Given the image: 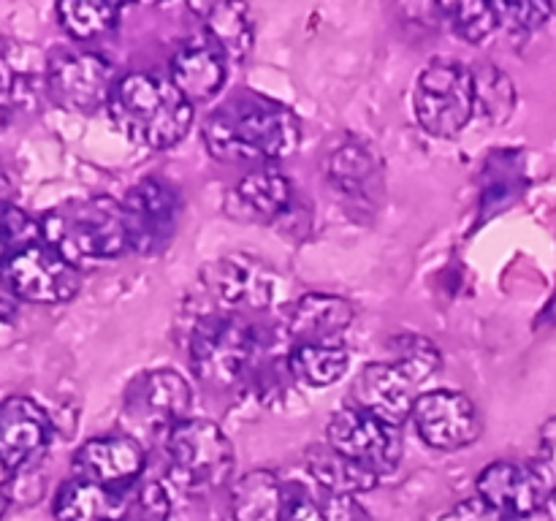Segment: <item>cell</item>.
I'll use <instances>...</instances> for the list:
<instances>
[{
  "label": "cell",
  "instance_id": "25",
  "mask_svg": "<svg viewBox=\"0 0 556 521\" xmlns=\"http://www.w3.org/2000/svg\"><path fill=\"white\" fill-rule=\"evenodd\" d=\"M286 488L269 470H250L231 486V521H280Z\"/></svg>",
  "mask_w": 556,
  "mask_h": 521
},
{
  "label": "cell",
  "instance_id": "29",
  "mask_svg": "<svg viewBox=\"0 0 556 521\" xmlns=\"http://www.w3.org/2000/svg\"><path fill=\"white\" fill-rule=\"evenodd\" d=\"M389 361L416 385L427 383V380L432 378V374H438L440 367H443L440 347L421 334L394 336V340L389 342Z\"/></svg>",
  "mask_w": 556,
  "mask_h": 521
},
{
  "label": "cell",
  "instance_id": "9",
  "mask_svg": "<svg viewBox=\"0 0 556 521\" xmlns=\"http://www.w3.org/2000/svg\"><path fill=\"white\" fill-rule=\"evenodd\" d=\"M476 492L483 503L508 521H532L548 513L552 483L541 467L519 461H492L476 478Z\"/></svg>",
  "mask_w": 556,
  "mask_h": 521
},
{
  "label": "cell",
  "instance_id": "28",
  "mask_svg": "<svg viewBox=\"0 0 556 521\" xmlns=\"http://www.w3.org/2000/svg\"><path fill=\"white\" fill-rule=\"evenodd\" d=\"M476 81V117H483L489 125H503L516 109V87L505 71L497 65L481 63L472 68Z\"/></svg>",
  "mask_w": 556,
  "mask_h": 521
},
{
  "label": "cell",
  "instance_id": "13",
  "mask_svg": "<svg viewBox=\"0 0 556 521\" xmlns=\"http://www.w3.org/2000/svg\"><path fill=\"white\" fill-rule=\"evenodd\" d=\"M204 285L228 313L266 309L275 302L277 275L261 258L228 253L204 266Z\"/></svg>",
  "mask_w": 556,
  "mask_h": 521
},
{
  "label": "cell",
  "instance_id": "16",
  "mask_svg": "<svg viewBox=\"0 0 556 521\" xmlns=\"http://www.w3.org/2000/svg\"><path fill=\"white\" fill-rule=\"evenodd\" d=\"M147 454L130 434H103L81 443L74 454V478L125 492L144 472Z\"/></svg>",
  "mask_w": 556,
  "mask_h": 521
},
{
  "label": "cell",
  "instance_id": "5",
  "mask_svg": "<svg viewBox=\"0 0 556 521\" xmlns=\"http://www.w3.org/2000/svg\"><path fill=\"white\" fill-rule=\"evenodd\" d=\"M166 465L174 486L206 494L226 486L233 472V445L215 421L188 418L166 434Z\"/></svg>",
  "mask_w": 556,
  "mask_h": 521
},
{
  "label": "cell",
  "instance_id": "15",
  "mask_svg": "<svg viewBox=\"0 0 556 521\" xmlns=\"http://www.w3.org/2000/svg\"><path fill=\"white\" fill-rule=\"evenodd\" d=\"M52 418L30 396H5L0 405V459L3 475L30 467L52 443Z\"/></svg>",
  "mask_w": 556,
  "mask_h": 521
},
{
  "label": "cell",
  "instance_id": "31",
  "mask_svg": "<svg viewBox=\"0 0 556 521\" xmlns=\"http://www.w3.org/2000/svg\"><path fill=\"white\" fill-rule=\"evenodd\" d=\"M43 242L41 231V217L27 215L20 206L5 204L3 212V258H11V255L22 253V250L33 247V244Z\"/></svg>",
  "mask_w": 556,
  "mask_h": 521
},
{
  "label": "cell",
  "instance_id": "1",
  "mask_svg": "<svg viewBox=\"0 0 556 521\" xmlns=\"http://www.w3.org/2000/svg\"><path fill=\"white\" fill-rule=\"evenodd\" d=\"M204 144L212 157L228 163H275L299 150L302 123L269 98H233L204 119Z\"/></svg>",
  "mask_w": 556,
  "mask_h": 521
},
{
  "label": "cell",
  "instance_id": "10",
  "mask_svg": "<svg viewBox=\"0 0 556 521\" xmlns=\"http://www.w3.org/2000/svg\"><path fill=\"white\" fill-rule=\"evenodd\" d=\"M123 217L130 250L139 255H157L168 247L177 231L179 193L166 179H141L125 193Z\"/></svg>",
  "mask_w": 556,
  "mask_h": 521
},
{
  "label": "cell",
  "instance_id": "18",
  "mask_svg": "<svg viewBox=\"0 0 556 521\" xmlns=\"http://www.w3.org/2000/svg\"><path fill=\"white\" fill-rule=\"evenodd\" d=\"M168 79L193 106L210 103L223 90L228 76V60L206 36H193L174 49L168 60Z\"/></svg>",
  "mask_w": 556,
  "mask_h": 521
},
{
  "label": "cell",
  "instance_id": "19",
  "mask_svg": "<svg viewBox=\"0 0 556 521\" xmlns=\"http://www.w3.org/2000/svg\"><path fill=\"white\" fill-rule=\"evenodd\" d=\"M356 309L337 293H307L288 315L291 345H345L342 336L353 326Z\"/></svg>",
  "mask_w": 556,
  "mask_h": 521
},
{
  "label": "cell",
  "instance_id": "3",
  "mask_svg": "<svg viewBox=\"0 0 556 521\" xmlns=\"http://www.w3.org/2000/svg\"><path fill=\"white\" fill-rule=\"evenodd\" d=\"M41 231L43 242L76 269L114 260L130 250L123 204L109 195L63 201L41 217Z\"/></svg>",
  "mask_w": 556,
  "mask_h": 521
},
{
  "label": "cell",
  "instance_id": "32",
  "mask_svg": "<svg viewBox=\"0 0 556 521\" xmlns=\"http://www.w3.org/2000/svg\"><path fill=\"white\" fill-rule=\"evenodd\" d=\"M172 497L161 481H147L128 497V521H168Z\"/></svg>",
  "mask_w": 556,
  "mask_h": 521
},
{
  "label": "cell",
  "instance_id": "14",
  "mask_svg": "<svg viewBox=\"0 0 556 521\" xmlns=\"http://www.w3.org/2000/svg\"><path fill=\"white\" fill-rule=\"evenodd\" d=\"M128 416L141 427L168 434L174 427L188 421L193 407V385L177 369H150L128 385Z\"/></svg>",
  "mask_w": 556,
  "mask_h": 521
},
{
  "label": "cell",
  "instance_id": "33",
  "mask_svg": "<svg viewBox=\"0 0 556 521\" xmlns=\"http://www.w3.org/2000/svg\"><path fill=\"white\" fill-rule=\"evenodd\" d=\"M500 25L510 30L514 36H527L535 33L552 20L554 5L552 3H497Z\"/></svg>",
  "mask_w": 556,
  "mask_h": 521
},
{
  "label": "cell",
  "instance_id": "2",
  "mask_svg": "<svg viewBox=\"0 0 556 521\" xmlns=\"http://www.w3.org/2000/svg\"><path fill=\"white\" fill-rule=\"evenodd\" d=\"M193 109L172 79L150 71H134L119 76L106 112L114 128L128 141L147 150H168L188 136Z\"/></svg>",
  "mask_w": 556,
  "mask_h": 521
},
{
  "label": "cell",
  "instance_id": "20",
  "mask_svg": "<svg viewBox=\"0 0 556 521\" xmlns=\"http://www.w3.org/2000/svg\"><path fill=\"white\" fill-rule=\"evenodd\" d=\"M293 201L291 179L280 174L277 168H255V171L244 174L231 190L228 206L237 204L231 215L237 220H258V223H275L288 212Z\"/></svg>",
  "mask_w": 556,
  "mask_h": 521
},
{
  "label": "cell",
  "instance_id": "4",
  "mask_svg": "<svg viewBox=\"0 0 556 521\" xmlns=\"http://www.w3.org/2000/svg\"><path fill=\"white\" fill-rule=\"evenodd\" d=\"M190 367L195 378L215 391L248 383L261 353V334L242 313L204 315L190 331Z\"/></svg>",
  "mask_w": 556,
  "mask_h": 521
},
{
  "label": "cell",
  "instance_id": "12",
  "mask_svg": "<svg viewBox=\"0 0 556 521\" xmlns=\"http://www.w3.org/2000/svg\"><path fill=\"white\" fill-rule=\"evenodd\" d=\"M413 423L418 437L438 450L467 448L483 432V418L476 402L454 389L427 391L418 396Z\"/></svg>",
  "mask_w": 556,
  "mask_h": 521
},
{
  "label": "cell",
  "instance_id": "24",
  "mask_svg": "<svg viewBox=\"0 0 556 521\" xmlns=\"http://www.w3.org/2000/svg\"><path fill=\"white\" fill-rule=\"evenodd\" d=\"M190 11L204 22V36L226 54L228 63H239L253 49V22L248 5L239 3H190Z\"/></svg>",
  "mask_w": 556,
  "mask_h": 521
},
{
  "label": "cell",
  "instance_id": "22",
  "mask_svg": "<svg viewBox=\"0 0 556 521\" xmlns=\"http://www.w3.org/2000/svg\"><path fill=\"white\" fill-rule=\"evenodd\" d=\"M54 521H128V494L71 478L54 497Z\"/></svg>",
  "mask_w": 556,
  "mask_h": 521
},
{
  "label": "cell",
  "instance_id": "6",
  "mask_svg": "<svg viewBox=\"0 0 556 521\" xmlns=\"http://www.w3.org/2000/svg\"><path fill=\"white\" fill-rule=\"evenodd\" d=\"M418 125L434 139H454L476 117L472 68L459 60H432L413 87Z\"/></svg>",
  "mask_w": 556,
  "mask_h": 521
},
{
  "label": "cell",
  "instance_id": "26",
  "mask_svg": "<svg viewBox=\"0 0 556 521\" xmlns=\"http://www.w3.org/2000/svg\"><path fill=\"white\" fill-rule=\"evenodd\" d=\"M351 351L345 345H291L288 367L296 383L309 389H326L345 378Z\"/></svg>",
  "mask_w": 556,
  "mask_h": 521
},
{
  "label": "cell",
  "instance_id": "23",
  "mask_svg": "<svg viewBox=\"0 0 556 521\" xmlns=\"http://www.w3.org/2000/svg\"><path fill=\"white\" fill-rule=\"evenodd\" d=\"M307 472L315 478L320 488L334 494L337 499H348L353 494L372 492L380 483L378 472L358 465L351 456L340 454L329 443L309 445L307 448Z\"/></svg>",
  "mask_w": 556,
  "mask_h": 521
},
{
  "label": "cell",
  "instance_id": "34",
  "mask_svg": "<svg viewBox=\"0 0 556 521\" xmlns=\"http://www.w3.org/2000/svg\"><path fill=\"white\" fill-rule=\"evenodd\" d=\"M280 521H331V519L313 497L296 492L286 497V508H282Z\"/></svg>",
  "mask_w": 556,
  "mask_h": 521
},
{
  "label": "cell",
  "instance_id": "30",
  "mask_svg": "<svg viewBox=\"0 0 556 521\" xmlns=\"http://www.w3.org/2000/svg\"><path fill=\"white\" fill-rule=\"evenodd\" d=\"M440 16H443V22H448L454 36L472 43V47L489 41L503 27L500 25L497 3H481V0H472V3H445L440 5Z\"/></svg>",
  "mask_w": 556,
  "mask_h": 521
},
{
  "label": "cell",
  "instance_id": "37",
  "mask_svg": "<svg viewBox=\"0 0 556 521\" xmlns=\"http://www.w3.org/2000/svg\"><path fill=\"white\" fill-rule=\"evenodd\" d=\"M546 320H554V323H556V293H554L552 304H548V309H546Z\"/></svg>",
  "mask_w": 556,
  "mask_h": 521
},
{
  "label": "cell",
  "instance_id": "27",
  "mask_svg": "<svg viewBox=\"0 0 556 521\" xmlns=\"http://www.w3.org/2000/svg\"><path fill=\"white\" fill-rule=\"evenodd\" d=\"M60 27L76 41H92L117 27L123 5L117 3H96V0H65L54 5Z\"/></svg>",
  "mask_w": 556,
  "mask_h": 521
},
{
  "label": "cell",
  "instance_id": "8",
  "mask_svg": "<svg viewBox=\"0 0 556 521\" xmlns=\"http://www.w3.org/2000/svg\"><path fill=\"white\" fill-rule=\"evenodd\" d=\"M3 277L5 288L20 302L49 304V307L71 302L81 285V271L47 242L3 258Z\"/></svg>",
  "mask_w": 556,
  "mask_h": 521
},
{
  "label": "cell",
  "instance_id": "7",
  "mask_svg": "<svg viewBox=\"0 0 556 521\" xmlns=\"http://www.w3.org/2000/svg\"><path fill=\"white\" fill-rule=\"evenodd\" d=\"M114 65L96 52H65L47 63L43 87L60 109L90 114L109 106L117 87Z\"/></svg>",
  "mask_w": 556,
  "mask_h": 521
},
{
  "label": "cell",
  "instance_id": "17",
  "mask_svg": "<svg viewBox=\"0 0 556 521\" xmlns=\"http://www.w3.org/2000/svg\"><path fill=\"white\" fill-rule=\"evenodd\" d=\"M418 396V385L407 380L394 364L372 361L364 364L353 378L348 405L400 429L407 418H413Z\"/></svg>",
  "mask_w": 556,
  "mask_h": 521
},
{
  "label": "cell",
  "instance_id": "11",
  "mask_svg": "<svg viewBox=\"0 0 556 521\" xmlns=\"http://www.w3.org/2000/svg\"><path fill=\"white\" fill-rule=\"evenodd\" d=\"M326 443L340 450V454L356 459L358 465L378 472L380 478L386 472H394L402 456L400 429L351 405L342 407L329 418Z\"/></svg>",
  "mask_w": 556,
  "mask_h": 521
},
{
  "label": "cell",
  "instance_id": "35",
  "mask_svg": "<svg viewBox=\"0 0 556 521\" xmlns=\"http://www.w3.org/2000/svg\"><path fill=\"white\" fill-rule=\"evenodd\" d=\"M440 521H508V519H505L500 510H494L489 503H483L481 497H472V499H465V503L454 505V508H451Z\"/></svg>",
  "mask_w": 556,
  "mask_h": 521
},
{
  "label": "cell",
  "instance_id": "21",
  "mask_svg": "<svg viewBox=\"0 0 556 521\" xmlns=\"http://www.w3.org/2000/svg\"><path fill=\"white\" fill-rule=\"evenodd\" d=\"M324 168L329 182L351 199H372L383 185V166L378 155L353 136H345L340 144L331 147Z\"/></svg>",
  "mask_w": 556,
  "mask_h": 521
},
{
  "label": "cell",
  "instance_id": "36",
  "mask_svg": "<svg viewBox=\"0 0 556 521\" xmlns=\"http://www.w3.org/2000/svg\"><path fill=\"white\" fill-rule=\"evenodd\" d=\"M541 459L543 475L548 481H556V416L541 427Z\"/></svg>",
  "mask_w": 556,
  "mask_h": 521
}]
</instances>
